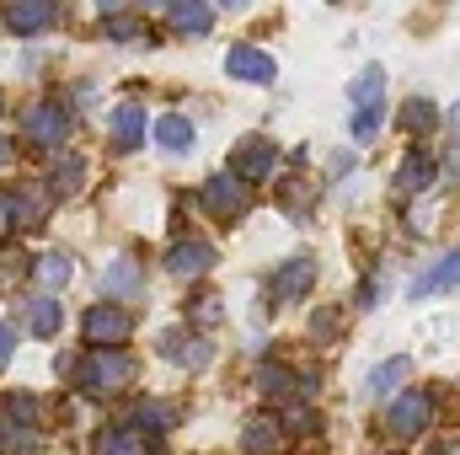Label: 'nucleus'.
I'll use <instances>...</instances> for the list:
<instances>
[{"mask_svg":"<svg viewBox=\"0 0 460 455\" xmlns=\"http://www.w3.org/2000/svg\"><path fill=\"white\" fill-rule=\"evenodd\" d=\"M22 129H27V139H32V145L59 150V145L70 139V108H65L59 97H38V103L22 113Z\"/></svg>","mask_w":460,"mask_h":455,"instance_id":"5","label":"nucleus"},{"mask_svg":"<svg viewBox=\"0 0 460 455\" xmlns=\"http://www.w3.org/2000/svg\"><path fill=\"white\" fill-rule=\"evenodd\" d=\"M5 156H11V145H5V139H0V161H5Z\"/></svg>","mask_w":460,"mask_h":455,"instance_id":"33","label":"nucleus"},{"mask_svg":"<svg viewBox=\"0 0 460 455\" xmlns=\"http://www.w3.org/2000/svg\"><path fill=\"white\" fill-rule=\"evenodd\" d=\"M429 424H434V397L429 391H402L385 407V440H396V445H412Z\"/></svg>","mask_w":460,"mask_h":455,"instance_id":"3","label":"nucleus"},{"mask_svg":"<svg viewBox=\"0 0 460 455\" xmlns=\"http://www.w3.org/2000/svg\"><path fill=\"white\" fill-rule=\"evenodd\" d=\"M316 252H295L279 273H273V284H268V295H273V306H295V300H305L311 290H316Z\"/></svg>","mask_w":460,"mask_h":455,"instance_id":"6","label":"nucleus"},{"mask_svg":"<svg viewBox=\"0 0 460 455\" xmlns=\"http://www.w3.org/2000/svg\"><path fill=\"white\" fill-rule=\"evenodd\" d=\"M166 268H172L177 279H204V273L215 268V246H209L204 236H188V241H177V246H172Z\"/></svg>","mask_w":460,"mask_h":455,"instance_id":"12","label":"nucleus"},{"mask_svg":"<svg viewBox=\"0 0 460 455\" xmlns=\"http://www.w3.org/2000/svg\"><path fill=\"white\" fill-rule=\"evenodd\" d=\"M0 230H16V220H11V199L0 193Z\"/></svg>","mask_w":460,"mask_h":455,"instance_id":"30","label":"nucleus"},{"mask_svg":"<svg viewBox=\"0 0 460 455\" xmlns=\"http://www.w3.org/2000/svg\"><path fill=\"white\" fill-rule=\"evenodd\" d=\"M108 129H113V150H139V145H145L150 118H145L139 103H118L113 118H108Z\"/></svg>","mask_w":460,"mask_h":455,"instance_id":"13","label":"nucleus"},{"mask_svg":"<svg viewBox=\"0 0 460 455\" xmlns=\"http://www.w3.org/2000/svg\"><path fill=\"white\" fill-rule=\"evenodd\" d=\"M32 273H38V284L54 295V290H65V284L75 279V263H70V252H43V257L32 263Z\"/></svg>","mask_w":460,"mask_h":455,"instance_id":"22","label":"nucleus"},{"mask_svg":"<svg viewBox=\"0 0 460 455\" xmlns=\"http://www.w3.org/2000/svg\"><path fill=\"white\" fill-rule=\"evenodd\" d=\"M257 386H262L268 397H279V402H289L295 391H305V386H295V370H284V364H268V370H257Z\"/></svg>","mask_w":460,"mask_h":455,"instance_id":"28","label":"nucleus"},{"mask_svg":"<svg viewBox=\"0 0 460 455\" xmlns=\"http://www.w3.org/2000/svg\"><path fill=\"white\" fill-rule=\"evenodd\" d=\"M97 455H150V445H145L128 424H118V429H102V434H97Z\"/></svg>","mask_w":460,"mask_h":455,"instance_id":"23","label":"nucleus"},{"mask_svg":"<svg viewBox=\"0 0 460 455\" xmlns=\"http://www.w3.org/2000/svg\"><path fill=\"white\" fill-rule=\"evenodd\" d=\"M128 333H134V317H128V306H118V300H102V306H92V311L81 317V338L92 343V353L123 348Z\"/></svg>","mask_w":460,"mask_h":455,"instance_id":"2","label":"nucleus"},{"mask_svg":"<svg viewBox=\"0 0 460 455\" xmlns=\"http://www.w3.org/2000/svg\"><path fill=\"white\" fill-rule=\"evenodd\" d=\"M128 429L155 451V440L172 429V407H161V402H145V407H134V418H128Z\"/></svg>","mask_w":460,"mask_h":455,"instance_id":"19","label":"nucleus"},{"mask_svg":"<svg viewBox=\"0 0 460 455\" xmlns=\"http://www.w3.org/2000/svg\"><path fill=\"white\" fill-rule=\"evenodd\" d=\"M0 108H5V103H0Z\"/></svg>","mask_w":460,"mask_h":455,"instance_id":"34","label":"nucleus"},{"mask_svg":"<svg viewBox=\"0 0 460 455\" xmlns=\"http://www.w3.org/2000/svg\"><path fill=\"white\" fill-rule=\"evenodd\" d=\"M102 38H108V43H145V49H150V27H145L139 16H118V11H108Z\"/></svg>","mask_w":460,"mask_h":455,"instance_id":"25","label":"nucleus"},{"mask_svg":"<svg viewBox=\"0 0 460 455\" xmlns=\"http://www.w3.org/2000/svg\"><path fill=\"white\" fill-rule=\"evenodd\" d=\"M407 375H412V359H407V353H396V359H385V364H375V370H369L364 397H369V402H380V397H391Z\"/></svg>","mask_w":460,"mask_h":455,"instance_id":"15","label":"nucleus"},{"mask_svg":"<svg viewBox=\"0 0 460 455\" xmlns=\"http://www.w3.org/2000/svg\"><path fill=\"white\" fill-rule=\"evenodd\" d=\"M81 183H86V161H81V156H65V161L54 166V177H49V193L70 199V193H75Z\"/></svg>","mask_w":460,"mask_h":455,"instance_id":"27","label":"nucleus"},{"mask_svg":"<svg viewBox=\"0 0 460 455\" xmlns=\"http://www.w3.org/2000/svg\"><path fill=\"white\" fill-rule=\"evenodd\" d=\"M54 22H59V5H54V0H16V5H5V27H11L16 38L49 32Z\"/></svg>","mask_w":460,"mask_h":455,"instance_id":"10","label":"nucleus"},{"mask_svg":"<svg viewBox=\"0 0 460 455\" xmlns=\"http://www.w3.org/2000/svg\"><path fill=\"white\" fill-rule=\"evenodd\" d=\"M59 322H65V306H59L54 295H43V300H32V306H27V327H32L38 338H54V333H59Z\"/></svg>","mask_w":460,"mask_h":455,"instance_id":"24","label":"nucleus"},{"mask_svg":"<svg viewBox=\"0 0 460 455\" xmlns=\"http://www.w3.org/2000/svg\"><path fill=\"white\" fill-rule=\"evenodd\" d=\"M348 97H353V113H375V108H385V70H380V65H364V76L348 86Z\"/></svg>","mask_w":460,"mask_h":455,"instance_id":"16","label":"nucleus"},{"mask_svg":"<svg viewBox=\"0 0 460 455\" xmlns=\"http://www.w3.org/2000/svg\"><path fill=\"white\" fill-rule=\"evenodd\" d=\"M134 380V359L123 353V348H108V353H86L81 364H75V386L86 391V397H118L123 386Z\"/></svg>","mask_w":460,"mask_h":455,"instance_id":"1","label":"nucleus"},{"mask_svg":"<svg viewBox=\"0 0 460 455\" xmlns=\"http://www.w3.org/2000/svg\"><path fill=\"white\" fill-rule=\"evenodd\" d=\"M456 284H460V252H450V257H439L423 279H412V300H429V295L456 290Z\"/></svg>","mask_w":460,"mask_h":455,"instance_id":"17","label":"nucleus"},{"mask_svg":"<svg viewBox=\"0 0 460 455\" xmlns=\"http://www.w3.org/2000/svg\"><path fill=\"white\" fill-rule=\"evenodd\" d=\"M199 199H204V210H209L220 226H235V220L252 210V188H246L230 166H226V172H215V177L204 183V193H199Z\"/></svg>","mask_w":460,"mask_h":455,"instance_id":"4","label":"nucleus"},{"mask_svg":"<svg viewBox=\"0 0 460 455\" xmlns=\"http://www.w3.org/2000/svg\"><path fill=\"white\" fill-rule=\"evenodd\" d=\"M5 359H11V327L0 322V364H5Z\"/></svg>","mask_w":460,"mask_h":455,"instance_id":"31","label":"nucleus"},{"mask_svg":"<svg viewBox=\"0 0 460 455\" xmlns=\"http://www.w3.org/2000/svg\"><path fill=\"white\" fill-rule=\"evenodd\" d=\"M161 353H166L172 364H182V370H204V364L215 359V348L204 338H193V333H166V338H161Z\"/></svg>","mask_w":460,"mask_h":455,"instance_id":"14","label":"nucleus"},{"mask_svg":"<svg viewBox=\"0 0 460 455\" xmlns=\"http://www.w3.org/2000/svg\"><path fill=\"white\" fill-rule=\"evenodd\" d=\"M102 295L118 300V306H123V300H139V295H145V263L128 257V252H118L113 263L102 268Z\"/></svg>","mask_w":460,"mask_h":455,"instance_id":"9","label":"nucleus"},{"mask_svg":"<svg viewBox=\"0 0 460 455\" xmlns=\"http://www.w3.org/2000/svg\"><path fill=\"white\" fill-rule=\"evenodd\" d=\"M11 199V220L16 226H43L49 220V193H38V188H16V193H5Z\"/></svg>","mask_w":460,"mask_h":455,"instance_id":"20","label":"nucleus"},{"mask_svg":"<svg viewBox=\"0 0 460 455\" xmlns=\"http://www.w3.org/2000/svg\"><path fill=\"white\" fill-rule=\"evenodd\" d=\"M434 177H439V161H434L423 145H412V150L396 161V193H402V199H407V193H423Z\"/></svg>","mask_w":460,"mask_h":455,"instance_id":"11","label":"nucleus"},{"mask_svg":"<svg viewBox=\"0 0 460 455\" xmlns=\"http://www.w3.org/2000/svg\"><path fill=\"white\" fill-rule=\"evenodd\" d=\"M230 172H235L241 183L273 177V172H279V145H273V139H241V145L230 150Z\"/></svg>","mask_w":460,"mask_h":455,"instance_id":"8","label":"nucleus"},{"mask_svg":"<svg viewBox=\"0 0 460 455\" xmlns=\"http://www.w3.org/2000/svg\"><path fill=\"white\" fill-rule=\"evenodd\" d=\"M226 76L252 81V86H273V81H279V65H273V54H262L257 43H230L226 49Z\"/></svg>","mask_w":460,"mask_h":455,"instance_id":"7","label":"nucleus"},{"mask_svg":"<svg viewBox=\"0 0 460 455\" xmlns=\"http://www.w3.org/2000/svg\"><path fill=\"white\" fill-rule=\"evenodd\" d=\"M273 445H279V429H273L268 418H252L246 434H241V455H268Z\"/></svg>","mask_w":460,"mask_h":455,"instance_id":"29","label":"nucleus"},{"mask_svg":"<svg viewBox=\"0 0 460 455\" xmlns=\"http://www.w3.org/2000/svg\"><path fill=\"white\" fill-rule=\"evenodd\" d=\"M402 129H412V134H434L439 129V108L429 103V97H412V103H402Z\"/></svg>","mask_w":460,"mask_h":455,"instance_id":"26","label":"nucleus"},{"mask_svg":"<svg viewBox=\"0 0 460 455\" xmlns=\"http://www.w3.org/2000/svg\"><path fill=\"white\" fill-rule=\"evenodd\" d=\"M155 145L161 150H193L199 145V129H193V118H182V113H166V118H155Z\"/></svg>","mask_w":460,"mask_h":455,"instance_id":"18","label":"nucleus"},{"mask_svg":"<svg viewBox=\"0 0 460 455\" xmlns=\"http://www.w3.org/2000/svg\"><path fill=\"white\" fill-rule=\"evenodd\" d=\"M166 22H172L177 32H209V27H215V11L199 5V0H172V5H166Z\"/></svg>","mask_w":460,"mask_h":455,"instance_id":"21","label":"nucleus"},{"mask_svg":"<svg viewBox=\"0 0 460 455\" xmlns=\"http://www.w3.org/2000/svg\"><path fill=\"white\" fill-rule=\"evenodd\" d=\"M445 129H450V134H456V139H460V103H456V108H450V113H445Z\"/></svg>","mask_w":460,"mask_h":455,"instance_id":"32","label":"nucleus"}]
</instances>
